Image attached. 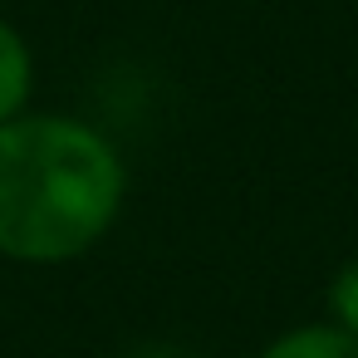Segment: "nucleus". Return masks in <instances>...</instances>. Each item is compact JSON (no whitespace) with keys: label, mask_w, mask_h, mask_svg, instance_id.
<instances>
[{"label":"nucleus","mask_w":358,"mask_h":358,"mask_svg":"<svg viewBox=\"0 0 358 358\" xmlns=\"http://www.w3.org/2000/svg\"><path fill=\"white\" fill-rule=\"evenodd\" d=\"M128 167L84 118L20 113L0 123V255L59 265L108 236Z\"/></svg>","instance_id":"f257e3e1"},{"label":"nucleus","mask_w":358,"mask_h":358,"mask_svg":"<svg viewBox=\"0 0 358 358\" xmlns=\"http://www.w3.org/2000/svg\"><path fill=\"white\" fill-rule=\"evenodd\" d=\"M30 84H35L30 45L20 40L15 25L0 20V123H10V118L25 113V103H30Z\"/></svg>","instance_id":"f03ea898"},{"label":"nucleus","mask_w":358,"mask_h":358,"mask_svg":"<svg viewBox=\"0 0 358 358\" xmlns=\"http://www.w3.org/2000/svg\"><path fill=\"white\" fill-rule=\"evenodd\" d=\"M260 358H358V338L343 334L338 324H299L265 343Z\"/></svg>","instance_id":"7ed1b4c3"},{"label":"nucleus","mask_w":358,"mask_h":358,"mask_svg":"<svg viewBox=\"0 0 358 358\" xmlns=\"http://www.w3.org/2000/svg\"><path fill=\"white\" fill-rule=\"evenodd\" d=\"M329 324H338L343 334H353L358 338V260H348L338 275H334V285H329Z\"/></svg>","instance_id":"20e7f679"}]
</instances>
